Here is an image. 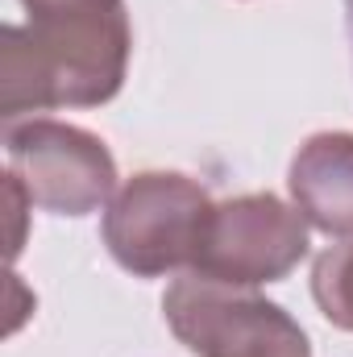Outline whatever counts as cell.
<instances>
[{"label":"cell","instance_id":"obj_1","mask_svg":"<svg viewBox=\"0 0 353 357\" xmlns=\"http://www.w3.org/2000/svg\"><path fill=\"white\" fill-rule=\"evenodd\" d=\"M0 29V116L96 108L125 88L133 29L125 0H21Z\"/></svg>","mask_w":353,"mask_h":357},{"label":"cell","instance_id":"obj_2","mask_svg":"<svg viewBox=\"0 0 353 357\" xmlns=\"http://www.w3.org/2000/svg\"><path fill=\"white\" fill-rule=\"evenodd\" d=\"M212 195L179 171H142L104 208L100 237L117 266L137 278H158L171 270H195L208 225Z\"/></svg>","mask_w":353,"mask_h":357},{"label":"cell","instance_id":"obj_3","mask_svg":"<svg viewBox=\"0 0 353 357\" xmlns=\"http://www.w3.org/2000/svg\"><path fill=\"white\" fill-rule=\"evenodd\" d=\"M163 320L195 357H312L308 333L278 303L195 270L167 287Z\"/></svg>","mask_w":353,"mask_h":357},{"label":"cell","instance_id":"obj_4","mask_svg":"<svg viewBox=\"0 0 353 357\" xmlns=\"http://www.w3.org/2000/svg\"><path fill=\"white\" fill-rule=\"evenodd\" d=\"M4 158L33 208L54 216H88L117 195V162L108 146L80 125L38 116L4 125Z\"/></svg>","mask_w":353,"mask_h":357},{"label":"cell","instance_id":"obj_5","mask_svg":"<svg viewBox=\"0 0 353 357\" xmlns=\"http://www.w3.org/2000/svg\"><path fill=\"white\" fill-rule=\"evenodd\" d=\"M308 220L295 204H283L270 191L237 195L216 204L195 274L237 287H262L287 278L308 258Z\"/></svg>","mask_w":353,"mask_h":357},{"label":"cell","instance_id":"obj_6","mask_svg":"<svg viewBox=\"0 0 353 357\" xmlns=\"http://www.w3.org/2000/svg\"><path fill=\"white\" fill-rule=\"evenodd\" d=\"M287 187L312 229L353 237V133H312L291 158Z\"/></svg>","mask_w":353,"mask_h":357},{"label":"cell","instance_id":"obj_7","mask_svg":"<svg viewBox=\"0 0 353 357\" xmlns=\"http://www.w3.org/2000/svg\"><path fill=\"white\" fill-rule=\"evenodd\" d=\"M312 299L329 324L353 333V237L312 262Z\"/></svg>","mask_w":353,"mask_h":357},{"label":"cell","instance_id":"obj_8","mask_svg":"<svg viewBox=\"0 0 353 357\" xmlns=\"http://www.w3.org/2000/svg\"><path fill=\"white\" fill-rule=\"evenodd\" d=\"M4 199H8V262H17L25 245V208H33V199L25 195L17 175H4Z\"/></svg>","mask_w":353,"mask_h":357},{"label":"cell","instance_id":"obj_9","mask_svg":"<svg viewBox=\"0 0 353 357\" xmlns=\"http://www.w3.org/2000/svg\"><path fill=\"white\" fill-rule=\"evenodd\" d=\"M345 33H350V54H353V0H345Z\"/></svg>","mask_w":353,"mask_h":357}]
</instances>
